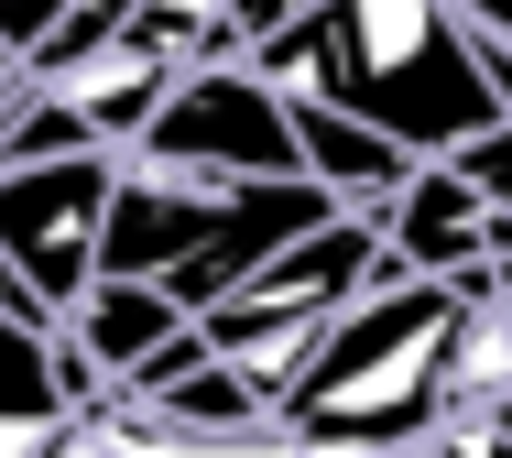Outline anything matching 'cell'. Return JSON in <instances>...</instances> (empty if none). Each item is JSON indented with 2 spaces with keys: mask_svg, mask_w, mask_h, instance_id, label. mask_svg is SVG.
Here are the masks:
<instances>
[{
  "mask_svg": "<svg viewBox=\"0 0 512 458\" xmlns=\"http://www.w3.org/2000/svg\"><path fill=\"white\" fill-rule=\"evenodd\" d=\"M251 66L382 120L414 153H458L469 131L512 120L502 77H491V22L458 0H316L251 44Z\"/></svg>",
  "mask_w": 512,
  "mask_h": 458,
  "instance_id": "cell-1",
  "label": "cell"
},
{
  "mask_svg": "<svg viewBox=\"0 0 512 458\" xmlns=\"http://www.w3.org/2000/svg\"><path fill=\"white\" fill-rule=\"evenodd\" d=\"M469 284L393 273L371 284L284 393V448H447V360Z\"/></svg>",
  "mask_w": 512,
  "mask_h": 458,
  "instance_id": "cell-2",
  "label": "cell"
},
{
  "mask_svg": "<svg viewBox=\"0 0 512 458\" xmlns=\"http://www.w3.org/2000/svg\"><path fill=\"white\" fill-rule=\"evenodd\" d=\"M349 208L327 175H240V164H186V153H120L109 186V262L164 273L186 306H218L240 273H262L284 240H306Z\"/></svg>",
  "mask_w": 512,
  "mask_h": 458,
  "instance_id": "cell-3",
  "label": "cell"
},
{
  "mask_svg": "<svg viewBox=\"0 0 512 458\" xmlns=\"http://www.w3.org/2000/svg\"><path fill=\"white\" fill-rule=\"evenodd\" d=\"M404 262H393V240H382V219L371 208H338L327 229H306V240H284L262 273H240L218 306H197V328L229 360H251L273 393H295V371L316 360V339L371 295V284H393Z\"/></svg>",
  "mask_w": 512,
  "mask_h": 458,
  "instance_id": "cell-4",
  "label": "cell"
},
{
  "mask_svg": "<svg viewBox=\"0 0 512 458\" xmlns=\"http://www.w3.org/2000/svg\"><path fill=\"white\" fill-rule=\"evenodd\" d=\"M131 142H88V153H33L0 164V251L33 273V295L66 317L109 262V186H120Z\"/></svg>",
  "mask_w": 512,
  "mask_h": 458,
  "instance_id": "cell-5",
  "label": "cell"
},
{
  "mask_svg": "<svg viewBox=\"0 0 512 458\" xmlns=\"http://www.w3.org/2000/svg\"><path fill=\"white\" fill-rule=\"evenodd\" d=\"M371 219H382V240H393L404 273H458V284H469L480 262H502V251H512V219L480 197V175H469L458 153H425Z\"/></svg>",
  "mask_w": 512,
  "mask_h": 458,
  "instance_id": "cell-6",
  "label": "cell"
},
{
  "mask_svg": "<svg viewBox=\"0 0 512 458\" xmlns=\"http://www.w3.org/2000/svg\"><path fill=\"white\" fill-rule=\"evenodd\" d=\"M186 328H197V306H186V295H175L164 273H131V262H99V284H88V295L66 306V339L88 349L109 382H131V371H142L153 349H175Z\"/></svg>",
  "mask_w": 512,
  "mask_h": 458,
  "instance_id": "cell-7",
  "label": "cell"
},
{
  "mask_svg": "<svg viewBox=\"0 0 512 458\" xmlns=\"http://www.w3.org/2000/svg\"><path fill=\"white\" fill-rule=\"evenodd\" d=\"M77 415V360H66V328L0 306V448H55Z\"/></svg>",
  "mask_w": 512,
  "mask_h": 458,
  "instance_id": "cell-8",
  "label": "cell"
},
{
  "mask_svg": "<svg viewBox=\"0 0 512 458\" xmlns=\"http://www.w3.org/2000/svg\"><path fill=\"white\" fill-rule=\"evenodd\" d=\"M295 131H306V164L349 197V208H382L393 186H404L414 164V142H393L382 120H360V110H338V99H316V88H295Z\"/></svg>",
  "mask_w": 512,
  "mask_h": 458,
  "instance_id": "cell-9",
  "label": "cell"
},
{
  "mask_svg": "<svg viewBox=\"0 0 512 458\" xmlns=\"http://www.w3.org/2000/svg\"><path fill=\"white\" fill-rule=\"evenodd\" d=\"M131 11H142V0H66V11H55V33H44L22 66H77V55H99V44L131 22Z\"/></svg>",
  "mask_w": 512,
  "mask_h": 458,
  "instance_id": "cell-10",
  "label": "cell"
},
{
  "mask_svg": "<svg viewBox=\"0 0 512 458\" xmlns=\"http://www.w3.org/2000/svg\"><path fill=\"white\" fill-rule=\"evenodd\" d=\"M458 164L480 175V197H491V208L512 219V120H491V131H469V142H458Z\"/></svg>",
  "mask_w": 512,
  "mask_h": 458,
  "instance_id": "cell-11",
  "label": "cell"
},
{
  "mask_svg": "<svg viewBox=\"0 0 512 458\" xmlns=\"http://www.w3.org/2000/svg\"><path fill=\"white\" fill-rule=\"evenodd\" d=\"M55 11H66V0H0V33H11L22 55H33V44L55 33Z\"/></svg>",
  "mask_w": 512,
  "mask_h": 458,
  "instance_id": "cell-12",
  "label": "cell"
},
{
  "mask_svg": "<svg viewBox=\"0 0 512 458\" xmlns=\"http://www.w3.org/2000/svg\"><path fill=\"white\" fill-rule=\"evenodd\" d=\"M458 11H480L491 33H512V0H458Z\"/></svg>",
  "mask_w": 512,
  "mask_h": 458,
  "instance_id": "cell-13",
  "label": "cell"
},
{
  "mask_svg": "<svg viewBox=\"0 0 512 458\" xmlns=\"http://www.w3.org/2000/svg\"><path fill=\"white\" fill-rule=\"evenodd\" d=\"M11 77H22V44H11V33H0V99H11Z\"/></svg>",
  "mask_w": 512,
  "mask_h": 458,
  "instance_id": "cell-14",
  "label": "cell"
}]
</instances>
